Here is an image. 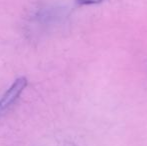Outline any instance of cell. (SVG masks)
<instances>
[{
	"instance_id": "1",
	"label": "cell",
	"mask_w": 147,
	"mask_h": 146,
	"mask_svg": "<svg viewBox=\"0 0 147 146\" xmlns=\"http://www.w3.org/2000/svg\"><path fill=\"white\" fill-rule=\"evenodd\" d=\"M26 86H27V79L25 77H19L2 94L0 97V115L3 114L11 107L12 104L15 103Z\"/></svg>"
},
{
	"instance_id": "2",
	"label": "cell",
	"mask_w": 147,
	"mask_h": 146,
	"mask_svg": "<svg viewBox=\"0 0 147 146\" xmlns=\"http://www.w3.org/2000/svg\"><path fill=\"white\" fill-rule=\"evenodd\" d=\"M104 0H76L79 5H93V4L101 3Z\"/></svg>"
}]
</instances>
